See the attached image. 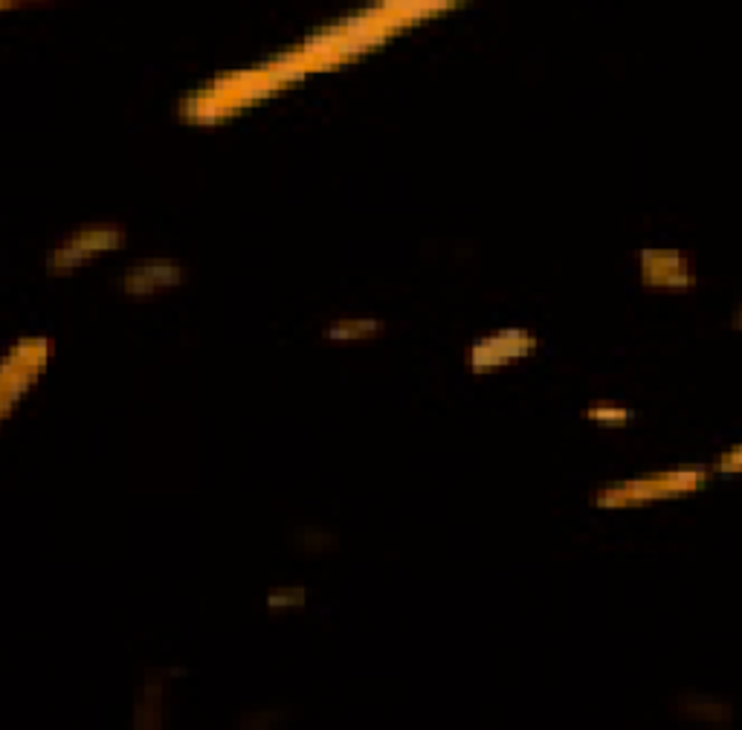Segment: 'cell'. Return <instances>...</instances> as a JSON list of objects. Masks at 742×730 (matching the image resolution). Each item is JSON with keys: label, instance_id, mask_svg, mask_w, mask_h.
I'll return each mask as SVG.
<instances>
[{"label": "cell", "instance_id": "cell-3", "mask_svg": "<svg viewBox=\"0 0 742 730\" xmlns=\"http://www.w3.org/2000/svg\"><path fill=\"white\" fill-rule=\"evenodd\" d=\"M178 281H183V267L169 261V258H146V261L128 270L126 290L128 293L149 296L157 288H169V285H178Z\"/></svg>", "mask_w": 742, "mask_h": 730}, {"label": "cell", "instance_id": "cell-1", "mask_svg": "<svg viewBox=\"0 0 742 730\" xmlns=\"http://www.w3.org/2000/svg\"><path fill=\"white\" fill-rule=\"evenodd\" d=\"M122 241H126V235L119 226H82V229L58 241V247L50 256V270H73V267L85 265L90 258L103 256L108 249H117Z\"/></svg>", "mask_w": 742, "mask_h": 730}, {"label": "cell", "instance_id": "cell-2", "mask_svg": "<svg viewBox=\"0 0 742 730\" xmlns=\"http://www.w3.org/2000/svg\"><path fill=\"white\" fill-rule=\"evenodd\" d=\"M705 482L702 470H679V473H662L653 479H641V482L617 484V487L603 490L601 498L610 505H626V502H653V498H665L681 490H693Z\"/></svg>", "mask_w": 742, "mask_h": 730}]
</instances>
